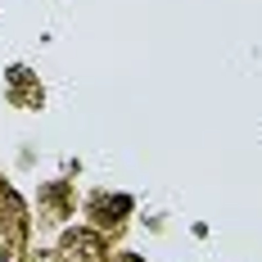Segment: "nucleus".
<instances>
[{"mask_svg": "<svg viewBox=\"0 0 262 262\" xmlns=\"http://www.w3.org/2000/svg\"><path fill=\"white\" fill-rule=\"evenodd\" d=\"M0 262H5V253H0Z\"/></svg>", "mask_w": 262, "mask_h": 262, "instance_id": "nucleus-1", "label": "nucleus"}]
</instances>
